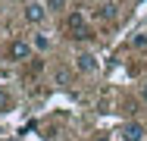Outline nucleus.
<instances>
[{"instance_id": "1", "label": "nucleus", "mask_w": 147, "mask_h": 141, "mask_svg": "<svg viewBox=\"0 0 147 141\" xmlns=\"http://www.w3.org/2000/svg\"><path fill=\"white\" fill-rule=\"evenodd\" d=\"M22 19H25L28 25H41V22L47 19V3H41V0H28V3L22 6Z\"/></svg>"}, {"instance_id": "2", "label": "nucleus", "mask_w": 147, "mask_h": 141, "mask_svg": "<svg viewBox=\"0 0 147 141\" xmlns=\"http://www.w3.org/2000/svg\"><path fill=\"white\" fill-rule=\"evenodd\" d=\"M31 50H34V44L25 41V38H16V41H9V47H6V56L13 60V63H22V60H28Z\"/></svg>"}, {"instance_id": "3", "label": "nucleus", "mask_w": 147, "mask_h": 141, "mask_svg": "<svg viewBox=\"0 0 147 141\" xmlns=\"http://www.w3.org/2000/svg\"><path fill=\"white\" fill-rule=\"evenodd\" d=\"M119 135H122V141H141L147 135V129L141 122H125V125L119 129Z\"/></svg>"}, {"instance_id": "4", "label": "nucleus", "mask_w": 147, "mask_h": 141, "mask_svg": "<svg viewBox=\"0 0 147 141\" xmlns=\"http://www.w3.org/2000/svg\"><path fill=\"white\" fill-rule=\"evenodd\" d=\"M75 66H78L82 72H88V75H91V72H97V56L85 50V54H78V56H75Z\"/></svg>"}, {"instance_id": "5", "label": "nucleus", "mask_w": 147, "mask_h": 141, "mask_svg": "<svg viewBox=\"0 0 147 141\" xmlns=\"http://www.w3.org/2000/svg\"><path fill=\"white\" fill-rule=\"evenodd\" d=\"M31 44H34V50H50V38L47 35H34Z\"/></svg>"}, {"instance_id": "6", "label": "nucleus", "mask_w": 147, "mask_h": 141, "mask_svg": "<svg viewBox=\"0 0 147 141\" xmlns=\"http://www.w3.org/2000/svg\"><path fill=\"white\" fill-rule=\"evenodd\" d=\"M9 104H13V97L6 94V88L0 85V110H9Z\"/></svg>"}, {"instance_id": "7", "label": "nucleus", "mask_w": 147, "mask_h": 141, "mask_svg": "<svg viewBox=\"0 0 147 141\" xmlns=\"http://www.w3.org/2000/svg\"><path fill=\"white\" fill-rule=\"evenodd\" d=\"M113 16H116V6H113V3L100 6V19H113Z\"/></svg>"}, {"instance_id": "8", "label": "nucleus", "mask_w": 147, "mask_h": 141, "mask_svg": "<svg viewBox=\"0 0 147 141\" xmlns=\"http://www.w3.org/2000/svg\"><path fill=\"white\" fill-rule=\"evenodd\" d=\"M47 6H50V9H63V6H66V0H47Z\"/></svg>"}, {"instance_id": "9", "label": "nucleus", "mask_w": 147, "mask_h": 141, "mask_svg": "<svg viewBox=\"0 0 147 141\" xmlns=\"http://www.w3.org/2000/svg\"><path fill=\"white\" fill-rule=\"evenodd\" d=\"M135 44H138V47H147V31H141V35L135 38Z\"/></svg>"}, {"instance_id": "10", "label": "nucleus", "mask_w": 147, "mask_h": 141, "mask_svg": "<svg viewBox=\"0 0 147 141\" xmlns=\"http://www.w3.org/2000/svg\"><path fill=\"white\" fill-rule=\"evenodd\" d=\"M94 141H110V138H107V135H94Z\"/></svg>"}, {"instance_id": "11", "label": "nucleus", "mask_w": 147, "mask_h": 141, "mask_svg": "<svg viewBox=\"0 0 147 141\" xmlns=\"http://www.w3.org/2000/svg\"><path fill=\"white\" fill-rule=\"evenodd\" d=\"M141 97H144V100H147V85H144V88H141Z\"/></svg>"}, {"instance_id": "12", "label": "nucleus", "mask_w": 147, "mask_h": 141, "mask_svg": "<svg viewBox=\"0 0 147 141\" xmlns=\"http://www.w3.org/2000/svg\"><path fill=\"white\" fill-rule=\"evenodd\" d=\"M3 141H13V138H3Z\"/></svg>"}]
</instances>
